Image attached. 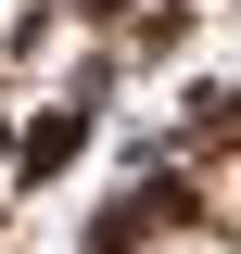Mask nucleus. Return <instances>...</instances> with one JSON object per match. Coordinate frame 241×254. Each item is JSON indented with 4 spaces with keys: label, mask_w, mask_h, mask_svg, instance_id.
Returning <instances> with one entry per match:
<instances>
[{
    "label": "nucleus",
    "mask_w": 241,
    "mask_h": 254,
    "mask_svg": "<svg viewBox=\"0 0 241 254\" xmlns=\"http://www.w3.org/2000/svg\"><path fill=\"white\" fill-rule=\"evenodd\" d=\"M203 216H216V229H241V153H216V165H203Z\"/></svg>",
    "instance_id": "1"
},
{
    "label": "nucleus",
    "mask_w": 241,
    "mask_h": 254,
    "mask_svg": "<svg viewBox=\"0 0 241 254\" xmlns=\"http://www.w3.org/2000/svg\"><path fill=\"white\" fill-rule=\"evenodd\" d=\"M140 254H241V229H165V242H140Z\"/></svg>",
    "instance_id": "2"
}]
</instances>
